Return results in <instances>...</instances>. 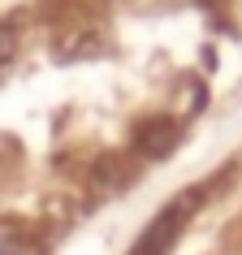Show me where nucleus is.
Segmentation results:
<instances>
[{
	"mask_svg": "<svg viewBox=\"0 0 242 255\" xmlns=\"http://www.w3.org/2000/svg\"><path fill=\"white\" fill-rule=\"evenodd\" d=\"M173 138H177L173 117H143L134 126V147L143 156H164V151L173 147Z\"/></svg>",
	"mask_w": 242,
	"mask_h": 255,
	"instance_id": "1",
	"label": "nucleus"
},
{
	"mask_svg": "<svg viewBox=\"0 0 242 255\" xmlns=\"http://www.w3.org/2000/svg\"><path fill=\"white\" fill-rule=\"evenodd\" d=\"M203 100H208V87H203V82H190L186 95H182V113H199Z\"/></svg>",
	"mask_w": 242,
	"mask_h": 255,
	"instance_id": "2",
	"label": "nucleus"
}]
</instances>
